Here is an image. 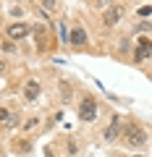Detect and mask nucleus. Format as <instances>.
I'll list each match as a JSON object with an SVG mask.
<instances>
[{
  "instance_id": "nucleus-1",
  "label": "nucleus",
  "mask_w": 152,
  "mask_h": 157,
  "mask_svg": "<svg viewBox=\"0 0 152 157\" xmlns=\"http://www.w3.org/2000/svg\"><path fill=\"white\" fill-rule=\"evenodd\" d=\"M121 139H123V144H129L131 149H142V147L147 144V134H144V128H142L139 123H126L123 128H121Z\"/></svg>"
},
{
  "instance_id": "nucleus-2",
  "label": "nucleus",
  "mask_w": 152,
  "mask_h": 157,
  "mask_svg": "<svg viewBox=\"0 0 152 157\" xmlns=\"http://www.w3.org/2000/svg\"><path fill=\"white\" fill-rule=\"evenodd\" d=\"M79 118L84 121V123H92V121L97 118V105H95L92 97H84V100L79 102Z\"/></svg>"
},
{
  "instance_id": "nucleus-3",
  "label": "nucleus",
  "mask_w": 152,
  "mask_h": 157,
  "mask_svg": "<svg viewBox=\"0 0 152 157\" xmlns=\"http://www.w3.org/2000/svg\"><path fill=\"white\" fill-rule=\"evenodd\" d=\"M29 32H32V26L24 24V21H18V24H11V26L6 29V37L13 39V42H21L24 37H29Z\"/></svg>"
},
{
  "instance_id": "nucleus-4",
  "label": "nucleus",
  "mask_w": 152,
  "mask_h": 157,
  "mask_svg": "<svg viewBox=\"0 0 152 157\" xmlns=\"http://www.w3.org/2000/svg\"><path fill=\"white\" fill-rule=\"evenodd\" d=\"M136 42H139V47H136V52H134V60H136V63H142V60H147V58L152 55V39L139 37Z\"/></svg>"
},
{
  "instance_id": "nucleus-5",
  "label": "nucleus",
  "mask_w": 152,
  "mask_h": 157,
  "mask_svg": "<svg viewBox=\"0 0 152 157\" xmlns=\"http://www.w3.org/2000/svg\"><path fill=\"white\" fill-rule=\"evenodd\" d=\"M121 16H123V6H113L105 11V16H102V24L105 26H115V24L121 21Z\"/></svg>"
},
{
  "instance_id": "nucleus-6",
  "label": "nucleus",
  "mask_w": 152,
  "mask_h": 157,
  "mask_svg": "<svg viewBox=\"0 0 152 157\" xmlns=\"http://www.w3.org/2000/svg\"><path fill=\"white\" fill-rule=\"evenodd\" d=\"M121 128H123V126H121V118H118V115H113L110 126L105 128V141H115V139L121 136Z\"/></svg>"
},
{
  "instance_id": "nucleus-7",
  "label": "nucleus",
  "mask_w": 152,
  "mask_h": 157,
  "mask_svg": "<svg viewBox=\"0 0 152 157\" xmlns=\"http://www.w3.org/2000/svg\"><path fill=\"white\" fill-rule=\"evenodd\" d=\"M37 97H40V81H37V78H29L26 84H24V100H37Z\"/></svg>"
},
{
  "instance_id": "nucleus-8",
  "label": "nucleus",
  "mask_w": 152,
  "mask_h": 157,
  "mask_svg": "<svg viewBox=\"0 0 152 157\" xmlns=\"http://www.w3.org/2000/svg\"><path fill=\"white\" fill-rule=\"evenodd\" d=\"M68 42H71L73 47H84L87 45V32L84 29H73V32L68 34Z\"/></svg>"
},
{
  "instance_id": "nucleus-9",
  "label": "nucleus",
  "mask_w": 152,
  "mask_h": 157,
  "mask_svg": "<svg viewBox=\"0 0 152 157\" xmlns=\"http://www.w3.org/2000/svg\"><path fill=\"white\" fill-rule=\"evenodd\" d=\"M16 123V118H11V113L6 107H0V128H6V126H13Z\"/></svg>"
},
{
  "instance_id": "nucleus-10",
  "label": "nucleus",
  "mask_w": 152,
  "mask_h": 157,
  "mask_svg": "<svg viewBox=\"0 0 152 157\" xmlns=\"http://www.w3.org/2000/svg\"><path fill=\"white\" fill-rule=\"evenodd\" d=\"M32 149V144H29L26 139H16L13 141V152H18V155H21V152H29Z\"/></svg>"
},
{
  "instance_id": "nucleus-11",
  "label": "nucleus",
  "mask_w": 152,
  "mask_h": 157,
  "mask_svg": "<svg viewBox=\"0 0 152 157\" xmlns=\"http://www.w3.org/2000/svg\"><path fill=\"white\" fill-rule=\"evenodd\" d=\"M150 13H152V8H150V6H144V8H139V16H142V18H147V16H150Z\"/></svg>"
},
{
  "instance_id": "nucleus-12",
  "label": "nucleus",
  "mask_w": 152,
  "mask_h": 157,
  "mask_svg": "<svg viewBox=\"0 0 152 157\" xmlns=\"http://www.w3.org/2000/svg\"><path fill=\"white\" fill-rule=\"evenodd\" d=\"M34 126H37V118H29V121H26V126H24V128H34Z\"/></svg>"
},
{
  "instance_id": "nucleus-13",
  "label": "nucleus",
  "mask_w": 152,
  "mask_h": 157,
  "mask_svg": "<svg viewBox=\"0 0 152 157\" xmlns=\"http://www.w3.org/2000/svg\"><path fill=\"white\" fill-rule=\"evenodd\" d=\"M45 3V8H55V0H42Z\"/></svg>"
},
{
  "instance_id": "nucleus-14",
  "label": "nucleus",
  "mask_w": 152,
  "mask_h": 157,
  "mask_svg": "<svg viewBox=\"0 0 152 157\" xmlns=\"http://www.w3.org/2000/svg\"><path fill=\"white\" fill-rule=\"evenodd\" d=\"M3 71H6V63H3V60H0V73H3Z\"/></svg>"
},
{
  "instance_id": "nucleus-15",
  "label": "nucleus",
  "mask_w": 152,
  "mask_h": 157,
  "mask_svg": "<svg viewBox=\"0 0 152 157\" xmlns=\"http://www.w3.org/2000/svg\"><path fill=\"white\" fill-rule=\"evenodd\" d=\"M136 157H142V155H136Z\"/></svg>"
}]
</instances>
